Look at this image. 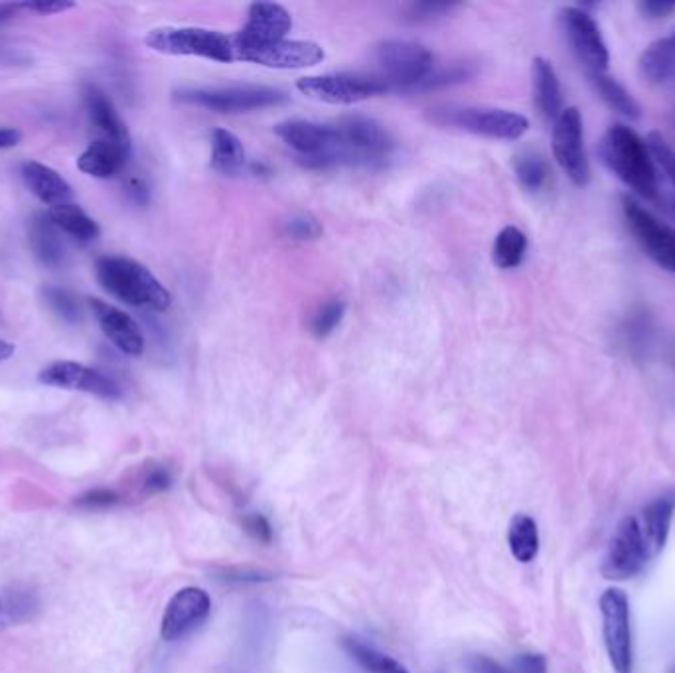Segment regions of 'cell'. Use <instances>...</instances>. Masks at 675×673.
<instances>
[{
	"instance_id": "1",
	"label": "cell",
	"mask_w": 675,
	"mask_h": 673,
	"mask_svg": "<svg viewBox=\"0 0 675 673\" xmlns=\"http://www.w3.org/2000/svg\"><path fill=\"white\" fill-rule=\"evenodd\" d=\"M600 156L610 171L642 198L656 199L657 174L646 141L627 124H612L600 141Z\"/></svg>"
},
{
	"instance_id": "2",
	"label": "cell",
	"mask_w": 675,
	"mask_h": 673,
	"mask_svg": "<svg viewBox=\"0 0 675 673\" xmlns=\"http://www.w3.org/2000/svg\"><path fill=\"white\" fill-rule=\"evenodd\" d=\"M96 275L105 293L137 308L162 313L171 306V293L139 261L129 257L107 256L97 259Z\"/></svg>"
},
{
	"instance_id": "3",
	"label": "cell",
	"mask_w": 675,
	"mask_h": 673,
	"mask_svg": "<svg viewBox=\"0 0 675 673\" xmlns=\"http://www.w3.org/2000/svg\"><path fill=\"white\" fill-rule=\"evenodd\" d=\"M149 48L166 56H196L231 64L236 62L233 40L218 30L196 26H161L144 36Z\"/></svg>"
},
{
	"instance_id": "4",
	"label": "cell",
	"mask_w": 675,
	"mask_h": 673,
	"mask_svg": "<svg viewBox=\"0 0 675 673\" xmlns=\"http://www.w3.org/2000/svg\"><path fill=\"white\" fill-rule=\"evenodd\" d=\"M174 97L181 104L228 115L249 113L288 101L285 91L266 86L182 87Z\"/></svg>"
},
{
	"instance_id": "5",
	"label": "cell",
	"mask_w": 675,
	"mask_h": 673,
	"mask_svg": "<svg viewBox=\"0 0 675 673\" xmlns=\"http://www.w3.org/2000/svg\"><path fill=\"white\" fill-rule=\"evenodd\" d=\"M334 127L340 137V159L348 166H381L395 146L390 131L366 115H348Z\"/></svg>"
},
{
	"instance_id": "6",
	"label": "cell",
	"mask_w": 675,
	"mask_h": 673,
	"mask_svg": "<svg viewBox=\"0 0 675 673\" xmlns=\"http://www.w3.org/2000/svg\"><path fill=\"white\" fill-rule=\"evenodd\" d=\"M275 133L301 156V162L308 169L323 171L342 166L340 137L334 124L291 119L276 124Z\"/></svg>"
},
{
	"instance_id": "7",
	"label": "cell",
	"mask_w": 675,
	"mask_h": 673,
	"mask_svg": "<svg viewBox=\"0 0 675 673\" xmlns=\"http://www.w3.org/2000/svg\"><path fill=\"white\" fill-rule=\"evenodd\" d=\"M298 91L314 101L330 105H352L366 101L370 97L391 91L385 77L380 74H326L298 79Z\"/></svg>"
},
{
	"instance_id": "8",
	"label": "cell",
	"mask_w": 675,
	"mask_h": 673,
	"mask_svg": "<svg viewBox=\"0 0 675 673\" xmlns=\"http://www.w3.org/2000/svg\"><path fill=\"white\" fill-rule=\"evenodd\" d=\"M433 119L440 124H455L468 133L482 134L488 139L518 141L530 129L523 115L492 107H462V109H437Z\"/></svg>"
},
{
	"instance_id": "9",
	"label": "cell",
	"mask_w": 675,
	"mask_h": 673,
	"mask_svg": "<svg viewBox=\"0 0 675 673\" xmlns=\"http://www.w3.org/2000/svg\"><path fill=\"white\" fill-rule=\"evenodd\" d=\"M380 76L391 89H417L418 84L435 69V56L425 46L410 40H388L375 52Z\"/></svg>"
},
{
	"instance_id": "10",
	"label": "cell",
	"mask_w": 675,
	"mask_h": 673,
	"mask_svg": "<svg viewBox=\"0 0 675 673\" xmlns=\"http://www.w3.org/2000/svg\"><path fill=\"white\" fill-rule=\"evenodd\" d=\"M559 20L573 54L589 72V76L605 74L610 64L609 48L600 34L599 24L589 12L580 7H565Z\"/></svg>"
},
{
	"instance_id": "11",
	"label": "cell",
	"mask_w": 675,
	"mask_h": 673,
	"mask_svg": "<svg viewBox=\"0 0 675 673\" xmlns=\"http://www.w3.org/2000/svg\"><path fill=\"white\" fill-rule=\"evenodd\" d=\"M236 62H249L258 66L273 67V69H301V67L316 66L323 62L324 50L305 40H279L266 44H243L233 39Z\"/></svg>"
},
{
	"instance_id": "12",
	"label": "cell",
	"mask_w": 675,
	"mask_h": 673,
	"mask_svg": "<svg viewBox=\"0 0 675 673\" xmlns=\"http://www.w3.org/2000/svg\"><path fill=\"white\" fill-rule=\"evenodd\" d=\"M552 146L555 161L559 162L573 184L587 186L590 182V162L585 151L583 117L577 107L563 109L553 123Z\"/></svg>"
},
{
	"instance_id": "13",
	"label": "cell",
	"mask_w": 675,
	"mask_h": 673,
	"mask_svg": "<svg viewBox=\"0 0 675 673\" xmlns=\"http://www.w3.org/2000/svg\"><path fill=\"white\" fill-rule=\"evenodd\" d=\"M602 632L609 652L610 664L617 673L632 672V630H630V607L624 590L609 588L600 597Z\"/></svg>"
},
{
	"instance_id": "14",
	"label": "cell",
	"mask_w": 675,
	"mask_h": 673,
	"mask_svg": "<svg viewBox=\"0 0 675 673\" xmlns=\"http://www.w3.org/2000/svg\"><path fill=\"white\" fill-rule=\"evenodd\" d=\"M622 209L628 228L646 251V256L656 261L657 265L675 273V229L652 216L630 196L622 198Z\"/></svg>"
},
{
	"instance_id": "15",
	"label": "cell",
	"mask_w": 675,
	"mask_h": 673,
	"mask_svg": "<svg viewBox=\"0 0 675 673\" xmlns=\"http://www.w3.org/2000/svg\"><path fill=\"white\" fill-rule=\"evenodd\" d=\"M646 545L642 540L640 523L634 518H624L610 540L609 553L602 563V577L609 580H627L636 577L646 565Z\"/></svg>"
},
{
	"instance_id": "16",
	"label": "cell",
	"mask_w": 675,
	"mask_h": 673,
	"mask_svg": "<svg viewBox=\"0 0 675 673\" xmlns=\"http://www.w3.org/2000/svg\"><path fill=\"white\" fill-rule=\"evenodd\" d=\"M39 381L48 388L84 391L101 399L121 398V388L96 368H89L79 361L59 360L46 366L39 373Z\"/></svg>"
},
{
	"instance_id": "17",
	"label": "cell",
	"mask_w": 675,
	"mask_h": 673,
	"mask_svg": "<svg viewBox=\"0 0 675 673\" xmlns=\"http://www.w3.org/2000/svg\"><path fill=\"white\" fill-rule=\"evenodd\" d=\"M211 600L208 593L198 587L178 590L168 600L162 617L161 636L166 642H176L208 618Z\"/></svg>"
},
{
	"instance_id": "18",
	"label": "cell",
	"mask_w": 675,
	"mask_h": 673,
	"mask_svg": "<svg viewBox=\"0 0 675 673\" xmlns=\"http://www.w3.org/2000/svg\"><path fill=\"white\" fill-rule=\"evenodd\" d=\"M89 306L94 311L97 324L107 340L113 344L117 350L127 356L139 358L144 351V336L141 326L134 323L129 314L123 313L113 304L105 303L101 298H91Z\"/></svg>"
},
{
	"instance_id": "19",
	"label": "cell",
	"mask_w": 675,
	"mask_h": 673,
	"mask_svg": "<svg viewBox=\"0 0 675 673\" xmlns=\"http://www.w3.org/2000/svg\"><path fill=\"white\" fill-rule=\"evenodd\" d=\"M293 29L291 12L276 2H255L249 7L248 24L233 34L243 44H266L286 40Z\"/></svg>"
},
{
	"instance_id": "20",
	"label": "cell",
	"mask_w": 675,
	"mask_h": 673,
	"mask_svg": "<svg viewBox=\"0 0 675 673\" xmlns=\"http://www.w3.org/2000/svg\"><path fill=\"white\" fill-rule=\"evenodd\" d=\"M86 109L91 123L96 124L97 131L104 134L101 139L111 143L121 144L127 151H131V134L124 124L119 111L115 109L113 101L97 86H86L84 91Z\"/></svg>"
},
{
	"instance_id": "21",
	"label": "cell",
	"mask_w": 675,
	"mask_h": 673,
	"mask_svg": "<svg viewBox=\"0 0 675 673\" xmlns=\"http://www.w3.org/2000/svg\"><path fill=\"white\" fill-rule=\"evenodd\" d=\"M22 181L40 202L48 204L52 208L69 204L74 199V191L59 172L50 169L42 162H24L22 164Z\"/></svg>"
},
{
	"instance_id": "22",
	"label": "cell",
	"mask_w": 675,
	"mask_h": 673,
	"mask_svg": "<svg viewBox=\"0 0 675 673\" xmlns=\"http://www.w3.org/2000/svg\"><path fill=\"white\" fill-rule=\"evenodd\" d=\"M129 156H131V151H127L121 144L97 139L79 154L77 169L91 178L107 181L123 171Z\"/></svg>"
},
{
	"instance_id": "23",
	"label": "cell",
	"mask_w": 675,
	"mask_h": 673,
	"mask_svg": "<svg viewBox=\"0 0 675 673\" xmlns=\"http://www.w3.org/2000/svg\"><path fill=\"white\" fill-rule=\"evenodd\" d=\"M30 247L40 263L48 269H62L66 265V246L62 241V231L54 226L48 214H36L30 219Z\"/></svg>"
},
{
	"instance_id": "24",
	"label": "cell",
	"mask_w": 675,
	"mask_h": 673,
	"mask_svg": "<svg viewBox=\"0 0 675 673\" xmlns=\"http://www.w3.org/2000/svg\"><path fill=\"white\" fill-rule=\"evenodd\" d=\"M533 99L543 119L555 123L563 111L562 84L552 62L545 57L533 59Z\"/></svg>"
},
{
	"instance_id": "25",
	"label": "cell",
	"mask_w": 675,
	"mask_h": 673,
	"mask_svg": "<svg viewBox=\"0 0 675 673\" xmlns=\"http://www.w3.org/2000/svg\"><path fill=\"white\" fill-rule=\"evenodd\" d=\"M640 76L647 84L662 86L675 79V32L664 39L656 40L647 46L638 59Z\"/></svg>"
},
{
	"instance_id": "26",
	"label": "cell",
	"mask_w": 675,
	"mask_h": 673,
	"mask_svg": "<svg viewBox=\"0 0 675 673\" xmlns=\"http://www.w3.org/2000/svg\"><path fill=\"white\" fill-rule=\"evenodd\" d=\"M675 503L672 498H657L652 503H647L646 510L642 513V540L646 545L647 557H654L666 545L672 520H674Z\"/></svg>"
},
{
	"instance_id": "27",
	"label": "cell",
	"mask_w": 675,
	"mask_h": 673,
	"mask_svg": "<svg viewBox=\"0 0 675 673\" xmlns=\"http://www.w3.org/2000/svg\"><path fill=\"white\" fill-rule=\"evenodd\" d=\"M48 216L59 231H64L77 241H84V243L96 241L101 234L96 219L87 216L86 209L79 208L74 202L50 208Z\"/></svg>"
},
{
	"instance_id": "28",
	"label": "cell",
	"mask_w": 675,
	"mask_h": 673,
	"mask_svg": "<svg viewBox=\"0 0 675 673\" xmlns=\"http://www.w3.org/2000/svg\"><path fill=\"white\" fill-rule=\"evenodd\" d=\"M211 166L219 174H238L246 166V149L236 134L226 129L211 133Z\"/></svg>"
},
{
	"instance_id": "29",
	"label": "cell",
	"mask_w": 675,
	"mask_h": 673,
	"mask_svg": "<svg viewBox=\"0 0 675 673\" xmlns=\"http://www.w3.org/2000/svg\"><path fill=\"white\" fill-rule=\"evenodd\" d=\"M508 543H510L512 555L520 563H530L535 560L540 551V533H537V523L533 522V518L525 513H518L510 523Z\"/></svg>"
},
{
	"instance_id": "30",
	"label": "cell",
	"mask_w": 675,
	"mask_h": 673,
	"mask_svg": "<svg viewBox=\"0 0 675 673\" xmlns=\"http://www.w3.org/2000/svg\"><path fill=\"white\" fill-rule=\"evenodd\" d=\"M592 84L597 87L600 97L605 99V104L612 107L617 113L628 119H640L642 117V109L638 105L636 99L628 94L624 86H620L617 79L605 76V74H597V76H590Z\"/></svg>"
},
{
	"instance_id": "31",
	"label": "cell",
	"mask_w": 675,
	"mask_h": 673,
	"mask_svg": "<svg viewBox=\"0 0 675 673\" xmlns=\"http://www.w3.org/2000/svg\"><path fill=\"white\" fill-rule=\"evenodd\" d=\"M525 249H527V238L522 229L508 226L498 234L494 241L492 257H494L496 265L500 269H515L522 265Z\"/></svg>"
},
{
	"instance_id": "32",
	"label": "cell",
	"mask_w": 675,
	"mask_h": 673,
	"mask_svg": "<svg viewBox=\"0 0 675 673\" xmlns=\"http://www.w3.org/2000/svg\"><path fill=\"white\" fill-rule=\"evenodd\" d=\"M518 181L522 182L523 188L530 192H540L549 182V164L540 152L525 151L518 154L514 161Z\"/></svg>"
},
{
	"instance_id": "33",
	"label": "cell",
	"mask_w": 675,
	"mask_h": 673,
	"mask_svg": "<svg viewBox=\"0 0 675 673\" xmlns=\"http://www.w3.org/2000/svg\"><path fill=\"white\" fill-rule=\"evenodd\" d=\"M2 607L4 615L10 625H22L29 622L39 612V597L34 590L26 587H12L7 590V595L2 598Z\"/></svg>"
},
{
	"instance_id": "34",
	"label": "cell",
	"mask_w": 675,
	"mask_h": 673,
	"mask_svg": "<svg viewBox=\"0 0 675 673\" xmlns=\"http://www.w3.org/2000/svg\"><path fill=\"white\" fill-rule=\"evenodd\" d=\"M346 648L348 652L356 658L360 664L371 673H407V670L395 662L390 655L380 654L375 652L370 645L362 644L358 640H346Z\"/></svg>"
},
{
	"instance_id": "35",
	"label": "cell",
	"mask_w": 675,
	"mask_h": 673,
	"mask_svg": "<svg viewBox=\"0 0 675 673\" xmlns=\"http://www.w3.org/2000/svg\"><path fill=\"white\" fill-rule=\"evenodd\" d=\"M42 296L48 304L50 311L59 316L64 323H81V304L77 301L76 294L59 286H44Z\"/></svg>"
},
{
	"instance_id": "36",
	"label": "cell",
	"mask_w": 675,
	"mask_h": 673,
	"mask_svg": "<svg viewBox=\"0 0 675 673\" xmlns=\"http://www.w3.org/2000/svg\"><path fill=\"white\" fill-rule=\"evenodd\" d=\"M346 304L338 298L324 304L323 308L316 313L313 323V333L316 338H326L334 333V328L342 323Z\"/></svg>"
},
{
	"instance_id": "37",
	"label": "cell",
	"mask_w": 675,
	"mask_h": 673,
	"mask_svg": "<svg viewBox=\"0 0 675 673\" xmlns=\"http://www.w3.org/2000/svg\"><path fill=\"white\" fill-rule=\"evenodd\" d=\"M646 144L650 152H652V156L660 162V166L666 171L669 181L675 184V152L666 143L664 134L652 131V133L647 134Z\"/></svg>"
},
{
	"instance_id": "38",
	"label": "cell",
	"mask_w": 675,
	"mask_h": 673,
	"mask_svg": "<svg viewBox=\"0 0 675 673\" xmlns=\"http://www.w3.org/2000/svg\"><path fill=\"white\" fill-rule=\"evenodd\" d=\"M285 234L288 238L298 239V241H308L316 239L323 234V228L316 219L311 216H293L285 224Z\"/></svg>"
},
{
	"instance_id": "39",
	"label": "cell",
	"mask_w": 675,
	"mask_h": 673,
	"mask_svg": "<svg viewBox=\"0 0 675 673\" xmlns=\"http://www.w3.org/2000/svg\"><path fill=\"white\" fill-rule=\"evenodd\" d=\"M119 500H121L119 493L113 492V490L97 488V490L84 493V496L77 500V506H81V508H86V510H101V508H111V506H115Z\"/></svg>"
},
{
	"instance_id": "40",
	"label": "cell",
	"mask_w": 675,
	"mask_h": 673,
	"mask_svg": "<svg viewBox=\"0 0 675 673\" xmlns=\"http://www.w3.org/2000/svg\"><path fill=\"white\" fill-rule=\"evenodd\" d=\"M76 7L74 2L69 0H30V2H20V10H30V12H36L42 17H50V14H59V12H66Z\"/></svg>"
},
{
	"instance_id": "41",
	"label": "cell",
	"mask_w": 675,
	"mask_h": 673,
	"mask_svg": "<svg viewBox=\"0 0 675 673\" xmlns=\"http://www.w3.org/2000/svg\"><path fill=\"white\" fill-rule=\"evenodd\" d=\"M172 476L164 466H153L143 478V490L146 493L166 492L171 488Z\"/></svg>"
},
{
	"instance_id": "42",
	"label": "cell",
	"mask_w": 675,
	"mask_h": 673,
	"mask_svg": "<svg viewBox=\"0 0 675 673\" xmlns=\"http://www.w3.org/2000/svg\"><path fill=\"white\" fill-rule=\"evenodd\" d=\"M243 530L248 531L249 535L259 543H271L273 540V530L261 513H251L243 520Z\"/></svg>"
},
{
	"instance_id": "43",
	"label": "cell",
	"mask_w": 675,
	"mask_h": 673,
	"mask_svg": "<svg viewBox=\"0 0 675 673\" xmlns=\"http://www.w3.org/2000/svg\"><path fill=\"white\" fill-rule=\"evenodd\" d=\"M638 10L642 17L646 19H666L675 12V2H666V0H642L638 2Z\"/></svg>"
},
{
	"instance_id": "44",
	"label": "cell",
	"mask_w": 675,
	"mask_h": 673,
	"mask_svg": "<svg viewBox=\"0 0 675 673\" xmlns=\"http://www.w3.org/2000/svg\"><path fill=\"white\" fill-rule=\"evenodd\" d=\"M453 9H455V4H447V2H421V4H415V7L411 9V19H437V17H440V14L450 12Z\"/></svg>"
},
{
	"instance_id": "45",
	"label": "cell",
	"mask_w": 675,
	"mask_h": 673,
	"mask_svg": "<svg viewBox=\"0 0 675 673\" xmlns=\"http://www.w3.org/2000/svg\"><path fill=\"white\" fill-rule=\"evenodd\" d=\"M547 672V662L540 654H522L514 660V670L512 673H545Z\"/></svg>"
},
{
	"instance_id": "46",
	"label": "cell",
	"mask_w": 675,
	"mask_h": 673,
	"mask_svg": "<svg viewBox=\"0 0 675 673\" xmlns=\"http://www.w3.org/2000/svg\"><path fill=\"white\" fill-rule=\"evenodd\" d=\"M468 670H470V673H512L504 670L502 665L496 664L494 660H490L486 655H472L468 660Z\"/></svg>"
},
{
	"instance_id": "47",
	"label": "cell",
	"mask_w": 675,
	"mask_h": 673,
	"mask_svg": "<svg viewBox=\"0 0 675 673\" xmlns=\"http://www.w3.org/2000/svg\"><path fill=\"white\" fill-rule=\"evenodd\" d=\"M22 141V133L14 127H0V151H9L19 146Z\"/></svg>"
},
{
	"instance_id": "48",
	"label": "cell",
	"mask_w": 675,
	"mask_h": 673,
	"mask_svg": "<svg viewBox=\"0 0 675 673\" xmlns=\"http://www.w3.org/2000/svg\"><path fill=\"white\" fill-rule=\"evenodd\" d=\"M129 194H131V198L137 202V204H146V199H149V188H146V184L143 181H139V178H133V181L129 182Z\"/></svg>"
},
{
	"instance_id": "49",
	"label": "cell",
	"mask_w": 675,
	"mask_h": 673,
	"mask_svg": "<svg viewBox=\"0 0 675 673\" xmlns=\"http://www.w3.org/2000/svg\"><path fill=\"white\" fill-rule=\"evenodd\" d=\"M20 12V2H9V4H0V26L7 24L14 19Z\"/></svg>"
},
{
	"instance_id": "50",
	"label": "cell",
	"mask_w": 675,
	"mask_h": 673,
	"mask_svg": "<svg viewBox=\"0 0 675 673\" xmlns=\"http://www.w3.org/2000/svg\"><path fill=\"white\" fill-rule=\"evenodd\" d=\"M14 344H10L7 340H0V361L9 360L10 356L14 354Z\"/></svg>"
},
{
	"instance_id": "51",
	"label": "cell",
	"mask_w": 675,
	"mask_h": 673,
	"mask_svg": "<svg viewBox=\"0 0 675 673\" xmlns=\"http://www.w3.org/2000/svg\"><path fill=\"white\" fill-rule=\"evenodd\" d=\"M9 626V620H7V615H4V607H2V600H0V630H4Z\"/></svg>"
},
{
	"instance_id": "52",
	"label": "cell",
	"mask_w": 675,
	"mask_h": 673,
	"mask_svg": "<svg viewBox=\"0 0 675 673\" xmlns=\"http://www.w3.org/2000/svg\"><path fill=\"white\" fill-rule=\"evenodd\" d=\"M672 673H675V670H674V672H672Z\"/></svg>"
}]
</instances>
